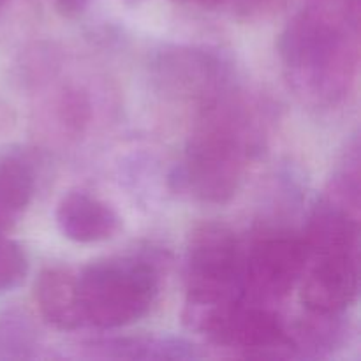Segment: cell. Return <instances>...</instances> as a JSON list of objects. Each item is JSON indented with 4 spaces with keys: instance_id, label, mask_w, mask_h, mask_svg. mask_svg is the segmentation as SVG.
<instances>
[{
    "instance_id": "obj_4",
    "label": "cell",
    "mask_w": 361,
    "mask_h": 361,
    "mask_svg": "<svg viewBox=\"0 0 361 361\" xmlns=\"http://www.w3.org/2000/svg\"><path fill=\"white\" fill-rule=\"evenodd\" d=\"M243 245L224 224L208 222L190 233L185 254V323L242 296Z\"/></svg>"
},
{
    "instance_id": "obj_5",
    "label": "cell",
    "mask_w": 361,
    "mask_h": 361,
    "mask_svg": "<svg viewBox=\"0 0 361 361\" xmlns=\"http://www.w3.org/2000/svg\"><path fill=\"white\" fill-rule=\"evenodd\" d=\"M187 324L207 335L215 344L236 349L245 358H295L288 326L282 317L267 305L240 300L201 314Z\"/></svg>"
},
{
    "instance_id": "obj_12",
    "label": "cell",
    "mask_w": 361,
    "mask_h": 361,
    "mask_svg": "<svg viewBox=\"0 0 361 361\" xmlns=\"http://www.w3.org/2000/svg\"><path fill=\"white\" fill-rule=\"evenodd\" d=\"M35 166L23 150L0 155V235H6L23 215L35 194Z\"/></svg>"
},
{
    "instance_id": "obj_9",
    "label": "cell",
    "mask_w": 361,
    "mask_h": 361,
    "mask_svg": "<svg viewBox=\"0 0 361 361\" xmlns=\"http://www.w3.org/2000/svg\"><path fill=\"white\" fill-rule=\"evenodd\" d=\"M55 219L60 233L76 243L104 242L120 229L118 214L83 190L66 194L56 207Z\"/></svg>"
},
{
    "instance_id": "obj_1",
    "label": "cell",
    "mask_w": 361,
    "mask_h": 361,
    "mask_svg": "<svg viewBox=\"0 0 361 361\" xmlns=\"http://www.w3.org/2000/svg\"><path fill=\"white\" fill-rule=\"evenodd\" d=\"M277 51L296 97L319 109L342 104L358 74L360 2L349 0L344 11H298L281 32Z\"/></svg>"
},
{
    "instance_id": "obj_2",
    "label": "cell",
    "mask_w": 361,
    "mask_h": 361,
    "mask_svg": "<svg viewBox=\"0 0 361 361\" xmlns=\"http://www.w3.org/2000/svg\"><path fill=\"white\" fill-rule=\"evenodd\" d=\"M261 126L229 88L200 108V118L171 175L176 190L201 203H228L261 148Z\"/></svg>"
},
{
    "instance_id": "obj_13",
    "label": "cell",
    "mask_w": 361,
    "mask_h": 361,
    "mask_svg": "<svg viewBox=\"0 0 361 361\" xmlns=\"http://www.w3.org/2000/svg\"><path fill=\"white\" fill-rule=\"evenodd\" d=\"M39 355V331L25 310L0 312V360H34Z\"/></svg>"
},
{
    "instance_id": "obj_17",
    "label": "cell",
    "mask_w": 361,
    "mask_h": 361,
    "mask_svg": "<svg viewBox=\"0 0 361 361\" xmlns=\"http://www.w3.org/2000/svg\"><path fill=\"white\" fill-rule=\"evenodd\" d=\"M182 2L192 4V6L201 7V9H215L219 6H224L228 0H182Z\"/></svg>"
},
{
    "instance_id": "obj_16",
    "label": "cell",
    "mask_w": 361,
    "mask_h": 361,
    "mask_svg": "<svg viewBox=\"0 0 361 361\" xmlns=\"http://www.w3.org/2000/svg\"><path fill=\"white\" fill-rule=\"evenodd\" d=\"M90 2L92 0H55L56 6L69 14L81 13V11H83Z\"/></svg>"
},
{
    "instance_id": "obj_14",
    "label": "cell",
    "mask_w": 361,
    "mask_h": 361,
    "mask_svg": "<svg viewBox=\"0 0 361 361\" xmlns=\"http://www.w3.org/2000/svg\"><path fill=\"white\" fill-rule=\"evenodd\" d=\"M27 271L25 250L6 235H0V295L18 288L27 277Z\"/></svg>"
},
{
    "instance_id": "obj_15",
    "label": "cell",
    "mask_w": 361,
    "mask_h": 361,
    "mask_svg": "<svg viewBox=\"0 0 361 361\" xmlns=\"http://www.w3.org/2000/svg\"><path fill=\"white\" fill-rule=\"evenodd\" d=\"M281 2L282 0H228L224 6L231 7L240 18H257L274 11Z\"/></svg>"
},
{
    "instance_id": "obj_6",
    "label": "cell",
    "mask_w": 361,
    "mask_h": 361,
    "mask_svg": "<svg viewBox=\"0 0 361 361\" xmlns=\"http://www.w3.org/2000/svg\"><path fill=\"white\" fill-rule=\"evenodd\" d=\"M307 264L303 236L281 229L257 233L242 252V296L256 305H274L302 281Z\"/></svg>"
},
{
    "instance_id": "obj_18",
    "label": "cell",
    "mask_w": 361,
    "mask_h": 361,
    "mask_svg": "<svg viewBox=\"0 0 361 361\" xmlns=\"http://www.w3.org/2000/svg\"><path fill=\"white\" fill-rule=\"evenodd\" d=\"M9 2H11V0H0V16H2V14H4L6 7L9 6Z\"/></svg>"
},
{
    "instance_id": "obj_3",
    "label": "cell",
    "mask_w": 361,
    "mask_h": 361,
    "mask_svg": "<svg viewBox=\"0 0 361 361\" xmlns=\"http://www.w3.org/2000/svg\"><path fill=\"white\" fill-rule=\"evenodd\" d=\"M83 326L113 330L147 316L161 288L155 263L143 256L106 257L76 275Z\"/></svg>"
},
{
    "instance_id": "obj_11",
    "label": "cell",
    "mask_w": 361,
    "mask_h": 361,
    "mask_svg": "<svg viewBox=\"0 0 361 361\" xmlns=\"http://www.w3.org/2000/svg\"><path fill=\"white\" fill-rule=\"evenodd\" d=\"M34 295L41 316L56 330L69 331L83 326L76 275L69 268H44L35 281Z\"/></svg>"
},
{
    "instance_id": "obj_10",
    "label": "cell",
    "mask_w": 361,
    "mask_h": 361,
    "mask_svg": "<svg viewBox=\"0 0 361 361\" xmlns=\"http://www.w3.org/2000/svg\"><path fill=\"white\" fill-rule=\"evenodd\" d=\"M90 358L101 360H143V361H182L200 360L203 353L185 338L171 335H133L92 341L85 345Z\"/></svg>"
},
{
    "instance_id": "obj_7",
    "label": "cell",
    "mask_w": 361,
    "mask_h": 361,
    "mask_svg": "<svg viewBox=\"0 0 361 361\" xmlns=\"http://www.w3.org/2000/svg\"><path fill=\"white\" fill-rule=\"evenodd\" d=\"M302 303L316 316L341 317L356 302L360 249L307 250Z\"/></svg>"
},
{
    "instance_id": "obj_8",
    "label": "cell",
    "mask_w": 361,
    "mask_h": 361,
    "mask_svg": "<svg viewBox=\"0 0 361 361\" xmlns=\"http://www.w3.org/2000/svg\"><path fill=\"white\" fill-rule=\"evenodd\" d=\"M154 74L166 94L196 101L200 108L229 90L228 66L210 49H164L155 59Z\"/></svg>"
}]
</instances>
